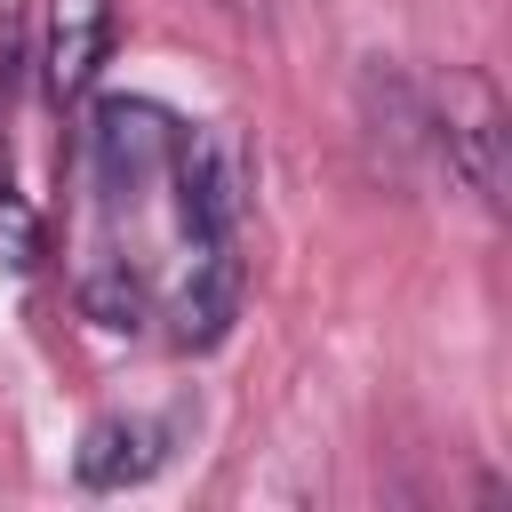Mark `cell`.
I'll return each mask as SVG.
<instances>
[{"label":"cell","instance_id":"1","mask_svg":"<svg viewBox=\"0 0 512 512\" xmlns=\"http://www.w3.org/2000/svg\"><path fill=\"white\" fill-rule=\"evenodd\" d=\"M184 144V120L152 96H104L80 128V168H88V192L96 208H144L152 192H168V160Z\"/></svg>","mask_w":512,"mask_h":512},{"label":"cell","instance_id":"2","mask_svg":"<svg viewBox=\"0 0 512 512\" xmlns=\"http://www.w3.org/2000/svg\"><path fill=\"white\" fill-rule=\"evenodd\" d=\"M424 136L440 144L448 176L480 200V208H504V152H512V120H504V96L488 72L472 64H448L432 88H424Z\"/></svg>","mask_w":512,"mask_h":512},{"label":"cell","instance_id":"3","mask_svg":"<svg viewBox=\"0 0 512 512\" xmlns=\"http://www.w3.org/2000/svg\"><path fill=\"white\" fill-rule=\"evenodd\" d=\"M152 304L168 320V344H184V352L224 344V328L240 312V256H232V240H184V264H176L168 288H152Z\"/></svg>","mask_w":512,"mask_h":512},{"label":"cell","instance_id":"4","mask_svg":"<svg viewBox=\"0 0 512 512\" xmlns=\"http://www.w3.org/2000/svg\"><path fill=\"white\" fill-rule=\"evenodd\" d=\"M112 56V0H40V88L48 104H80Z\"/></svg>","mask_w":512,"mask_h":512},{"label":"cell","instance_id":"5","mask_svg":"<svg viewBox=\"0 0 512 512\" xmlns=\"http://www.w3.org/2000/svg\"><path fill=\"white\" fill-rule=\"evenodd\" d=\"M176 432H184V416H104V424H88L80 432V456H72V472H80V488H144L168 456H176Z\"/></svg>","mask_w":512,"mask_h":512},{"label":"cell","instance_id":"6","mask_svg":"<svg viewBox=\"0 0 512 512\" xmlns=\"http://www.w3.org/2000/svg\"><path fill=\"white\" fill-rule=\"evenodd\" d=\"M72 296H80V312H88V320H104V328H136V320H152V272H144L128 248H112V240H96V248H88V264H80Z\"/></svg>","mask_w":512,"mask_h":512},{"label":"cell","instance_id":"7","mask_svg":"<svg viewBox=\"0 0 512 512\" xmlns=\"http://www.w3.org/2000/svg\"><path fill=\"white\" fill-rule=\"evenodd\" d=\"M16 80H24V0H0V120L16 104Z\"/></svg>","mask_w":512,"mask_h":512},{"label":"cell","instance_id":"8","mask_svg":"<svg viewBox=\"0 0 512 512\" xmlns=\"http://www.w3.org/2000/svg\"><path fill=\"white\" fill-rule=\"evenodd\" d=\"M232 8H248V16H256V8H272V0H232Z\"/></svg>","mask_w":512,"mask_h":512}]
</instances>
